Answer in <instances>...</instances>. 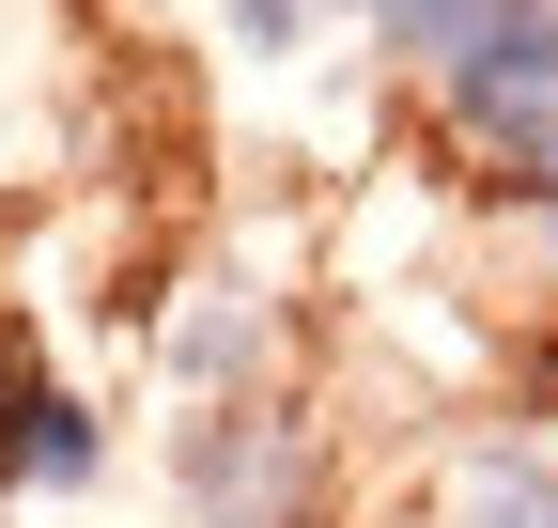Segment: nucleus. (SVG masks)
Instances as JSON below:
<instances>
[{
  "instance_id": "obj_1",
  "label": "nucleus",
  "mask_w": 558,
  "mask_h": 528,
  "mask_svg": "<svg viewBox=\"0 0 558 528\" xmlns=\"http://www.w3.org/2000/svg\"><path fill=\"white\" fill-rule=\"evenodd\" d=\"M450 109H465L497 156L558 171V0H512V16H497V32L450 62Z\"/></svg>"
},
{
  "instance_id": "obj_2",
  "label": "nucleus",
  "mask_w": 558,
  "mask_h": 528,
  "mask_svg": "<svg viewBox=\"0 0 558 528\" xmlns=\"http://www.w3.org/2000/svg\"><path fill=\"white\" fill-rule=\"evenodd\" d=\"M78 467H94V420L62 405V388L0 373V482H78Z\"/></svg>"
},
{
  "instance_id": "obj_3",
  "label": "nucleus",
  "mask_w": 558,
  "mask_h": 528,
  "mask_svg": "<svg viewBox=\"0 0 558 528\" xmlns=\"http://www.w3.org/2000/svg\"><path fill=\"white\" fill-rule=\"evenodd\" d=\"M497 16H512V0H373V32H388V47H418V62H465Z\"/></svg>"
},
{
  "instance_id": "obj_4",
  "label": "nucleus",
  "mask_w": 558,
  "mask_h": 528,
  "mask_svg": "<svg viewBox=\"0 0 558 528\" xmlns=\"http://www.w3.org/2000/svg\"><path fill=\"white\" fill-rule=\"evenodd\" d=\"M248 32H264V47H279V32H295V0H248Z\"/></svg>"
}]
</instances>
